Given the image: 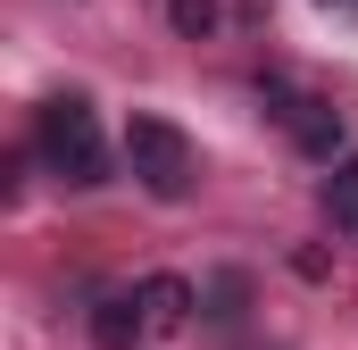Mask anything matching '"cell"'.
<instances>
[{
    "mask_svg": "<svg viewBox=\"0 0 358 350\" xmlns=\"http://www.w3.org/2000/svg\"><path fill=\"white\" fill-rule=\"evenodd\" d=\"M34 159L59 175V183H108V142H100V117H92L84 92H59V100H42L34 108Z\"/></svg>",
    "mask_w": 358,
    "mask_h": 350,
    "instance_id": "cell-1",
    "label": "cell"
},
{
    "mask_svg": "<svg viewBox=\"0 0 358 350\" xmlns=\"http://www.w3.org/2000/svg\"><path fill=\"white\" fill-rule=\"evenodd\" d=\"M142 334H150V326H142V292H108V300L92 309V342L100 350H134Z\"/></svg>",
    "mask_w": 358,
    "mask_h": 350,
    "instance_id": "cell-4",
    "label": "cell"
},
{
    "mask_svg": "<svg viewBox=\"0 0 358 350\" xmlns=\"http://www.w3.org/2000/svg\"><path fill=\"white\" fill-rule=\"evenodd\" d=\"M208 317H217V326L242 317V275H217V284H208Z\"/></svg>",
    "mask_w": 358,
    "mask_h": 350,
    "instance_id": "cell-7",
    "label": "cell"
},
{
    "mask_svg": "<svg viewBox=\"0 0 358 350\" xmlns=\"http://www.w3.org/2000/svg\"><path fill=\"white\" fill-rule=\"evenodd\" d=\"M325 200H334V225H350L358 234V150L334 167V183H325Z\"/></svg>",
    "mask_w": 358,
    "mask_h": 350,
    "instance_id": "cell-5",
    "label": "cell"
},
{
    "mask_svg": "<svg viewBox=\"0 0 358 350\" xmlns=\"http://www.w3.org/2000/svg\"><path fill=\"white\" fill-rule=\"evenodd\" d=\"M167 25H176V34H192V42H200V34L217 25V0H167Z\"/></svg>",
    "mask_w": 358,
    "mask_h": 350,
    "instance_id": "cell-6",
    "label": "cell"
},
{
    "mask_svg": "<svg viewBox=\"0 0 358 350\" xmlns=\"http://www.w3.org/2000/svg\"><path fill=\"white\" fill-rule=\"evenodd\" d=\"M125 167H134V183H142L150 200H192L200 150H192V134L167 125V117H134V125H125Z\"/></svg>",
    "mask_w": 358,
    "mask_h": 350,
    "instance_id": "cell-2",
    "label": "cell"
},
{
    "mask_svg": "<svg viewBox=\"0 0 358 350\" xmlns=\"http://www.w3.org/2000/svg\"><path fill=\"white\" fill-rule=\"evenodd\" d=\"M183 317H192V284H183V275H150V284H142V326H150V342L183 334Z\"/></svg>",
    "mask_w": 358,
    "mask_h": 350,
    "instance_id": "cell-3",
    "label": "cell"
}]
</instances>
